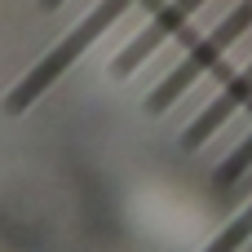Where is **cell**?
<instances>
[{
    "label": "cell",
    "instance_id": "1",
    "mask_svg": "<svg viewBox=\"0 0 252 252\" xmlns=\"http://www.w3.org/2000/svg\"><path fill=\"white\" fill-rule=\"evenodd\" d=\"M248 27H252V0H239V4H235V9L213 27V31H208V35L190 40V49L168 66V75H159V84L146 93V111H151V115L168 111V106H173V102H177V97H182V93H186L204 71H213V66L230 53V44H235Z\"/></svg>",
    "mask_w": 252,
    "mask_h": 252
},
{
    "label": "cell",
    "instance_id": "2",
    "mask_svg": "<svg viewBox=\"0 0 252 252\" xmlns=\"http://www.w3.org/2000/svg\"><path fill=\"white\" fill-rule=\"evenodd\" d=\"M204 4H208V0H159V4L151 9V18L142 22V31H137L133 40H124V49H120L115 62H111V71H115V75L137 71L164 40H173L177 31H186V22H190Z\"/></svg>",
    "mask_w": 252,
    "mask_h": 252
},
{
    "label": "cell",
    "instance_id": "3",
    "mask_svg": "<svg viewBox=\"0 0 252 252\" xmlns=\"http://www.w3.org/2000/svg\"><path fill=\"white\" fill-rule=\"evenodd\" d=\"M244 102H252V62L244 66V71H235V75L217 89V97H213V102H208V106H204V111L186 124L182 146H186V151L204 146V142H208V137H213V133H217V128H221V124H226V120L244 106Z\"/></svg>",
    "mask_w": 252,
    "mask_h": 252
},
{
    "label": "cell",
    "instance_id": "4",
    "mask_svg": "<svg viewBox=\"0 0 252 252\" xmlns=\"http://www.w3.org/2000/svg\"><path fill=\"white\" fill-rule=\"evenodd\" d=\"M248 168H252V128H248V137H244V142H239V146L217 164V182H221V186H235Z\"/></svg>",
    "mask_w": 252,
    "mask_h": 252
},
{
    "label": "cell",
    "instance_id": "5",
    "mask_svg": "<svg viewBox=\"0 0 252 252\" xmlns=\"http://www.w3.org/2000/svg\"><path fill=\"white\" fill-rule=\"evenodd\" d=\"M248 235H252V204L230 221V226H226V230H221V235H217V239H213V244H208V252H235Z\"/></svg>",
    "mask_w": 252,
    "mask_h": 252
},
{
    "label": "cell",
    "instance_id": "6",
    "mask_svg": "<svg viewBox=\"0 0 252 252\" xmlns=\"http://www.w3.org/2000/svg\"><path fill=\"white\" fill-rule=\"evenodd\" d=\"M53 4H62V0H44V9H53Z\"/></svg>",
    "mask_w": 252,
    "mask_h": 252
}]
</instances>
